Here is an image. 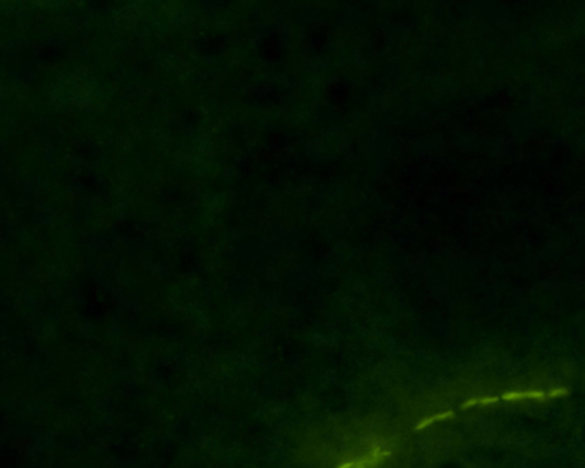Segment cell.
<instances>
[{
	"label": "cell",
	"mask_w": 585,
	"mask_h": 468,
	"mask_svg": "<svg viewBox=\"0 0 585 468\" xmlns=\"http://www.w3.org/2000/svg\"><path fill=\"white\" fill-rule=\"evenodd\" d=\"M390 454L391 452L387 450H382L379 447H375L365 457L339 463L337 468H374L385 460Z\"/></svg>",
	"instance_id": "1"
},
{
	"label": "cell",
	"mask_w": 585,
	"mask_h": 468,
	"mask_svg": "<svg viewBox=\"0 0 585 468\" xmlns=\"http://www.w3.org/2000/svg\"><path fill=\"white\" fill-rule=\"evenodd\" d=\"M502 399L506 402H518V401L534 400L542 402L548 399L547 392L542 390H527V391H509L502 395Z\"/></svg>",
	"instance_id": "2"
},
{
	"label": "cell",
	"mask_w": 585,
	"mask_h": 468,
	"mask_svg": "<svg viewBox=\"0 0 585 468\" xmlns=\"http://www.w3.org/2000/svg\"><path fill=\"white\" fill-rule=\"evenodd\" d=\"M454 417H455V412L453 411V410H446V411H443V412H438L436 414H431V416H428V417L422 418L421 420H419L417 424L415 425L414 431L419 432V431L426 430L427 427L432 426L433 424L448 420V419H452Z\"/></svg>",
	"instance_id": "3"
},
{
	"label": "cell",
	"mask_w": 585,
	"mask_h": 468,
	"mask_svg": "<svg viewBox=\"0 0 585 468\" xmlns=\"http://www.w3.org/2000/svg\"><path fill=\"white\" fill-rule=\"evenodd\" d=\"M499 401L498 396H478V398H471L464 401L461 404V409L467 410L477 405H481V407H486V405H492L497 403Z\"/></svg>",
	"instance_id": "4"
},
{
	"label": "cell",
	"mask_w": 585,
	"mask_h": 468,
	"mask_svg": "<svg viewBox=\"0 0 585 468\" xmlns=\"http://www.w3.org/2000/svg\"><path fill=\"white\" fill-rule=\"evenodd\" d=\"M568 393H569L568 390L564 389V387H555V389H551L550 391L547 392L549 399L565 398V396L568 395Z\"/></svg>",
	"instance_id": "5"
}]
</instances>
